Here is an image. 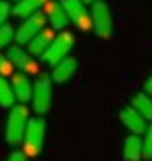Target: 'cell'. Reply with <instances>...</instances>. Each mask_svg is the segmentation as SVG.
<instances>
[{
  "mask_svg": "<svg viewBox=\"0 0 152 161\" xmlns=\"http://www.w3.org/2000/svg\"><path fill=\"white\" fill-rule=\"evenodd\" d=\"M27 121H29V111L25 105H13L11 113H8V119H6V142L17 147V144L23 142V134L25 128H27Z\"/></svg>",
  "mask_w": 152,
  "mask_h": 161,
  "instance_id": "1",
  "label": "cell"
},
{
  "mask_svg": "<svg viewBox=\"0 0 152 161\" xmlns=\"http://www.w3.org/2000/svg\"><path fill=\"white\" fill-rule=\"evenodd\" d=\"M44 140H46V121L42 117H31L23 134L25 155H40L44 149Z\"/></svg>",
  "mask_w": 152,
  "mask_h": 161,
  "instance_id": "2",
  "label": "cell"
},
{
  "mask_svg": "<svg viewBox=\"0 0 152 161\" xmlns=\"http://www.w3.org/2000/svg\"><path fill=\"white\" fill-rule=\"evenodd\" d=\"M90 19H92V30L96 31V36L104 38V40L113 36V27H115V23H113V13H111V8H108L106 2H102V0L92 2Z\"/></svg>",
  "mask_w": 152,
  "mask_h": 161,
  "instance_id": "3",
  "label": "cell"
},
{
  "mask_svg": "<svg viewBox=\"0 0 152 161\" xmlns=\"http://www.w3.org/2000/svg\"><path fill=\"white\" fill-rule=\"evenodd\" d=\"M31 103H34V111L38 115H44L50 111L52 105V80L50 75H38L31 86Z\"/></svg>",
  "mask_w": 152,
  "mask_h": 161,
  "instance_id": "4",
  "label": "cell"
},
{
  "mask_svg": "<svg viewBox=\"0 0 152 161\" xmlns=\"http://www.w3.org/2000/svg\"><path fill=\"white\" fill-rule=\"evenodd\" d=\"M73 42H75L73 34H69V31H60L59 36H54V40L50 42V46L46 48V53L42 54V61H44L46 65L52 67L54 63H59L60 59H65V57L71 53Z\"/></svg>",
  "mask_w": 152,
  "mask_h": 161,
  "instance_id": "5",
  "label": "cell"
},
{
  "mask_svg": "<svg viewBox=\"0 0 152 161\" xmlns=\"http://www.w3.org/2000/svg\"><path fill=\"white\" fill-rule=\"evenodd\" d=\"M60 6L67 13V19L73 21V23L79 27V30L88 31L92 30V19H90V11L86 8V2L83 0H59Z\"/></svg>",
  "mask_w": 152,
  "mask_h": 161,
  "instance_id": "6",
  "label": "cell"
},
{
  "mask_svg": "<svg viewBox=\"0 0 152 161\" xmlns=\"http://www.w3.org/2000/svg\"><path fill=\"white\" fill-rule=\"evenodd\" d=\"M44 27H46V15L42 11H38V13H34V15L23 19V23L19 25L17 31H15V40H17L19 44H27V42H29L40 30H44Z\"/></svg>",
  "mask_w": 152,
  "mask_h": 161,
  "instance_id": "7",
  "label": "cell"
},
{
  "mask_svg": "<svg viewBox=\"0 0 152 161\" xmlns=\"http://www.w3.org/2000/svg\"><path fill=\"white\" fill-rule=\"evenodd\" d=\"M6 59L11 61V65H15L21 73H35L38 71V63L31 59V54L21 48V44H15V46H8V53H6Z\"/></svg>",
  "mask_w": 152,
  "mask_h": 161,
  "instance_id": "8",
  "label": "cell"
},
{
  "mask_svg": "<svg viewBox=\"0 0 152 161\" xmlns=\"http://www.w3.org/2000/svg\"><path fill=\"white\" fill-rule=\"evenodd\" d=\"M75 71H77V61L67 54L65 59H60L59 63H54V65H52L50 80H52L54 84H65V82H69V80L75 75Z\"/></svg>",
  "mask_w": 152,
  "mask_h": 161,
  "instance_id": "9",
  "label": "cell"
},
{
  "mask_svg": "<svg viewBox=\"0 0 152 161\" xmlns=\"http://www.w3.org/2000/svg\"><path fill=\"white\" fill-rule=\"evenodd\" d=\"M44 15H46V21L52 25V30H65L67 23H69V19H67V13L65 8L60 6V2H52V0H46L44 2Z\"/></svg>",
  "mask_w": 152,
  "mask_h": 161,
  "instance_id": "10",
  "label": "cell"
},
{
  "mask_svg": "<svg viewBox=\"0 0 152 161\" xmlns=\"http://www.w3.org/2000/svg\"><path fill=\"white\" fill-rule=\"evenodd\" d=\"M119 119H121V124L125 125L131 134H138V136H140V134L146 132V119H144L134 107H125L121 113H119Z\"/></svg>",
  "mask_w": 152,
  "mask_h": 161,
  "instance_id": "11",
  "label": "cell"
},
{
  "mask_svg": "<svg viewBox=\"0 0 152 161\" xmlns=\"http://www.w3.org/2000/svg\"><path fill=\"white\" fill-rule=\"evenodd\" d=\"M52 40H54V31L44 27V30H40L29 42H27V53H29L31 57H42V54L46 53V48L50 46Z\"/></svg>",
  "mask_w": 152,
  "mask_h": 161,
  "instance_id": "12",
  "label": "cell"
},
{
  "mask_svg": "<svg viewBox=\"0 0 152 161\" xmlns=\"http://www.w3.org/2000/svg\"><path fill=\"white\" fill-rule=\"evenodd\" d=\"M11 86H13V92H15V98L19 103H27L31 101V86L34 84L29 82V78L25 75V73H13L11 78Z\"/></svg>",
  "mask_w": 152,
  "mask_h": 161,
  "instance_id": "13",
  "label": "cell"
},
{
  "mask_svg": "<svg viewBox=\"0 0 152 161\" xmlns=\"http://www.w3.org/2000/svg\"><path fill=\"white\" fill-rule=\"evenodd\" d=\"M44 2L46 0H17L15 6H11V15H15L19 19H25V17H29V15L40 11L44 6Z\"/></svg>",
  "mask_w": 152,
  "mask_h": 161,
  "instance_id": "14",
  "label": "cell"
},
{
  "mask_svg": "<svg viewBox=\"0 0 152 161\" xmlns=\"http://www.w3.org/2000/svg\"><path fill=\"white\" fill-rule=\"evenodd\" d=\"M123 157L127 161H140L144 157L142 153V138L138 134H129L123 142Z\"/></svg>",
  "mask_w": 152,
  "mask_h": 161,
  "instance_id": "15",
  "label": "cell"
},
{
  "mask_svg": "<svg viewBox=\"0 0 152 161\" xmlns=\"http://www.w3.org/2000/svg\"><path fill=\"white\" fill-rule=\"evenodd\" d=\"M131 107L144 117V119H152V96L148 94H135L131 101Z\"/></svg>",
  "mask_w": 152,
  "mask_h": 161,
  "instance_id": "16",
  "label": "cell"
},
{
  "mask_svg": "<svg viewBox=\"0 0 152 161\" xmlns=\"http://www.w3.org/2000/svg\"><path fill=\"white\" fill-rule=\"evenodd\" d=\"M15 92H13V86L6 78L0 75V107L2 109H11L15 105Z\"/></svg>",
  "mask_w": 152,
  "mask_h": 161,
  "instance_id": "17",
  "label": "cell"
},
{
  "mask_svg": "<svg viewBox=\"0 0 152 161\" xmlns=\"http://www.w3.org/2000/svg\"><path fill=\"white\" fill-rule=\"evenodd\" d=\"M13 40H15V30H13L8 23H2L0 25V48L11 46Z\"/></svg>",
  "mask_w": 152,
  "mask_h": 161,
  "instance_id": "18",
  "label": "cell"
},
{
  "mask_svg": "<svg viewBox=\"0 0 152 161\" xmlns=\"http://www.w3.org/2000/svg\"><path fill=\"white\" fill-rule=\"evenodd\" d=\"M142 153L146 159H152V124L146 125V132H144V140H142Z\"/></svg>",
  "mask_w": 152,
  "mask_h": 161,
  "instance_id": "19",
  "label": "cell"
},
{
  "mask_svg": "<svg viewBox=\"0 0 152 161\" xmlns=\"http://www.w3.org/2000/svg\"><path fill=\"white\" fill-rule=\"evenodd\" d=\"M0 75H2V78H4V75H13V65L4 54H0Z\"/></svg>",
  "mask_w": 152,
  "mask_h": 161,
  "instance_id": "20",
  "label": "cell"
},
{
  "mask_svg": "<svg viewBox=\"0 0 152 161\" xmlns=\"http://www.w3.org/2000/svg\"><path fill=\"white\" fill-rule=\"evenodd\" d=\"M8 15H11V4H8L6 0H0V25L6 23Z\"/></svg>",
  "mask_w": 152,
  "mask_h": 161,
  "instance_id": "21",
  "label": "cell"
},
{
  "mask_svg": "<svg viewBox=\"0 0 152 161\" xmlns=\"http://www.w3.org/2000/svg\"><path fill=\"white\" fill-rule=\"evenodd\" d=\"M6 161H27V155H25L23 151H15V153L8 155V159H6Z\"/></svg>",
  "mask_w": 152,
  "mask_h": 161,
  "instance_id": "22",
  "label": "cell"
},
{
  "mask_svg": "<svg viewBox=\"0 0 152 161\" xmlns=\"http://www.w3.org/2000/svg\"><path fill=\"white\" fill-rule=\"evenodd\" d=\"M144 88H146V94H148V96H152V75L146 80V84H144Z\"/></svg>",
  "mask_w": 152,
  "mask_h": 161,
  "instance_id": "23",
  "label": "cell"
},
{
  "mask_svg": "<svg viewBox=\"0 0 152 161\" xmlns=\"http://www.w3.org/2000/svg\"><path fill=\"white\" fill-rule=\"evenodd\" d=\"M83 2H86V4H92V2H96V0H83Z\"/></svg>",
  "mask_w": 152,
  "mask_h": 161,
  "instance_id": "24",
  "label": "cell"
},
{
  "mask_svg": "<svg viewBox=\"0 0 152 161\" xmlns=\"http://www.w3.org/2000/svg\"><path fill=\"white\" fill-rule=\"evenodd\" d=\"M13 2H17V0H13Z\"/></svg>",
  "mask_w": 152,
  "mask_h": 161,
  "instance_id": "25",
  "label": "cell"
}]
</instances>
